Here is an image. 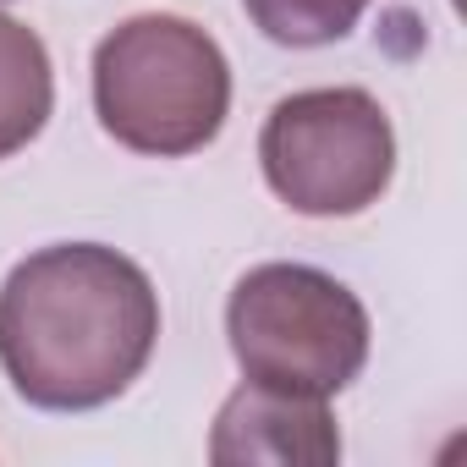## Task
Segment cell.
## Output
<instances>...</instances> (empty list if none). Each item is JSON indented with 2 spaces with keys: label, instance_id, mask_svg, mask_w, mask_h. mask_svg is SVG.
<instances>
[{
  "label": "cell",
  "instance_id": "6da1fadb",
  "mask_svg": "<svg viewBox=\"0 0 467 467\" xmlns=\"http://www.w3.org/2000/svg\"><path fill=\"white\" fill-rule=\"evenodd\" d=\"M160 297L99 243L28 254L0 286V368L28 407L88 412L116 401L154 358Z\"/></svg>",
  "mask_w": 467,
  "mask_h": 467
},
{
  "label": "cell",
  "instance_id": "7a4b0ae2",
  "mask_svg": "<svg viewBox=\"0 0 467 467\" xmlns=\"http://www.w3.org/2000/svg\"><path fill=\"white\" fill-rule=\"evenodd\" d=\"M94 110L99 127L132 154H198L220 138L231 110L225 50L187 17H132L94 50Z\"/></svg>",
  "mask_w": 467,
  "mask_h": 467
},
{
  "label": "cell",
  "instance_id": "3957f363",
  "mask_svg": "<svg viewBox=\"0 0 467 467\" xmlns=\"http://www.w3.org/2000/svg\"><path fill=\"white\" fill-rule=\"evenodd\" d=\"M225 336L243 374L292 396H336L368 363L363 303L314 265H259L231 286Z\"/></svg>",
  "mask_w": 467,
  "mask_h": 467
},
{
  "label": "cell",
  "instance_id": "277c9868",
  "mask_svg": "<svg viewBox=\"0 0 467 467\" xmlns=\"http://www.w3.org/2000/svg\"><path fill=\"white\" fill-rule=\"evenodd\" d=\"M259 165L270 192L297 214H363L396 176V132L368 88H308L270 110Z\"/></svg>",
  "mask_w": 467,
  "mask_h": 467
},
{
  "label": "cell",
  "instance_id": "5b68a950",
  "mask_svg": "<svg viewBox=\"0 0 467 467\" xmlns=\"http://www.w3.org/2000/svg\"><path fill=\"white\" fill-rule=\"evenodd\" d=\"M209 462L220 467H248V462L325 467V462H341V434L319 396H292V390H270L248 379L243 390L225 396L214 418Z\"/></svg>",
  "mask_w": 467,
  "mask_h": 467
},
{
  "label": "cell",
  "instance_id": "8992f818",
  "mask_svg": "<svg viewBox=\"0 0 467 467\" xmlns=\"http://www.w3.org/2000/svg\"><path fill=\"white\" fill-rule=\"evenodd\" d=\"M56 110V72L50 50L34 28L0 12V160L28 149Z\"/></svg>",
  "mask_w": 467,
  "mask_h": 467
},
{
  "label": "cell",
  "instance_id": "52a82bcc",
  "mask_svg": "<svg viewBox=\"0 0 467 467\" xmlns=\"http://www.w3.org/2000/svg\"><path fill=\"white\" fill-rule=\"evenodd\" d=\"M254 28L286 50H319L358 28L368 0H243Z\"/></svg>",
  "mask_w": 467,
  "mask_h": 467
}]
</instances>
